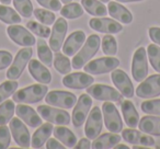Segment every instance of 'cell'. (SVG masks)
<instances>
[{"mask_svg":"<svg viewBox=\"0 0 160 149\" xmlns=\"http://www.w3.org/2000/svg\"><path fill=\"white\" fill-rule=\"evenodd\" d=\"M101 37L97 34H92L88 38H86L85 45L81 46L80 51L76 56H73L71 67L73 69L82 68L97 53L100 48Z\"/></svg>","mask_w":160,"mask_h":149,"instance_id":"1","label":"cell"},{"mask_svg":"<svg viewBox=\"0 0 160 149\" xmlns=\"http://www.w3.org/2000/svg\"><path fill=\"white\" fill-rule=\"evenodd\" d=\"M48 88L44 83L38 85H31L27 88L16 91L12 94V100L18 103H27V104H33V103L40 102L46 96Z\"/></svg>","mask_w":160,"mask_h":149,"instance_id":"2","label":"cell"},{"mask_svg":"<svg viewBox=\"0 0 160 149\" xmlns=\"http://www.w3.org/2000/svg\"><path fill=\"white\" fill-rule=\"evenodd\" d=\"M32 54H33V51L31 46H25L24 48L20 49L17 53L13 62L10 65V68L7 71V78L9 80H16L22 75L25 66L31 59Z\"/></svg>","mask_w":160,"mask_h":149,"instance_id":"3","label":"cell"},{"mask_svg":"<svg viewBox=\"0 0 160 149\" xmlns=\"http://www.w3.org/2000/svg\"><path fill=\"white\" fill-rule=\"evenodd\" d=\"M103 117L107 128L112 133H120L123 131V122L118 109L112 101H104L102 105Z\"/></svg>","mask_w":160,"mask_h":149,"instance_id":"4","label":"cell"},{"mask_svg":"<svg viewBox=\"0 0 160 149\" xmlns=\"http://www.w3.org/2000/svg\"><path fill=\"white\" fill-rule=\"evenodd\" d=\"M120 66V60L115 57H101L98 59L91 60L83 66L86 72L92 75H102L114 70Z\"/></svg>","mask_w":160,"mask_h":149,"instance_id":"5","label":"cell"},{"mask_svg":"<svg viewBox=\"0 0 160 149\" xmlns=\"http://www.w3.org/2000/svg\"><path fill=\"white\" fill-rule=\"evenodd\" d=\"M132 73L134 80L142 82L148 75V62H147V52L145 47H138L133 56L132 62Z\"/></svg>","mask_w":160,"mask_h":149,"instance_id":"6","label":"cell"},{"mask_svg":"<svg viewBox=\"0 0 160 149\" xmlns=\"http://www.w3.org/2000/svg\"><path fill=\"white\" fill-rule=\"evenodd\" d=\"M45 102L53 107H62V109H71L77 102V97L68 91L54 90L46 94Z\"/></svg>","mask_w":160,"mask_h":149,"instance_id":"7","label":"cell"},{"mask_svg":"<svg viewBox=\"0 0 160 149\" xmlns=\"http://www.w3.org/2000/svg\"><path fill=\"white\" fill-rule=\"evenodd\" d=\"M38 113L45 121L56 125H68L70 123V115L67 111L60 109H54L48 105H40L38 107Z\"/></svg>","mask_w":160,"mask_h":149,"instance_id":"8","label":"cell"},{"mask_svg":"<svg viewBox=\"0 0 160 149\" xmlns=\"http://www.w3.org/2000/svg\"><path fill=\"white\" fill-rule=\"evenodd\" d=\"M92 99L90 98V94L85 93L81 94L80 98L76 102V107L72 111V124L75 127L82 126L86 118L88 117V114L91 109Z\"/></svg>","mask_w":160,"mask_h":149,"instance_id":"9","label":"cell"},{"mask_svg":"<svg viewBox=\"0 0 160 149\" xmlns=\"http://www.w3.org/2000/svg\"><path fill=\"white\" fill-rule=\"evenodd\" d=\"M87 93L92 98L100 101H115L120 102L122 100V93L116 91L114 88L105 85H92L87 88Z\"/></svg>","mask_w":160,"mask_h":149,"instance_id":"10","label":"cell"},{"mask_svg":"<svg viewBox=\"0 0 160 149\" xmlns=\"http://www.w3.org/2000/svg\"><path fill=\"white\" fill-rule=\"evenodd\" d=\"M137 97L142 99L156 98L160 96V75H152L142 80L136 89Z\"/></svg>","mask_w":160,"mask_h":149,"instance_id":"11","label":"cell"},{"mask_svg":"<svg viewBox=\"0 0 160 149\" xmlns=\"http://www.w3.org/2000/svg\"><path fill=\"white\" fill-rule=\"evenodd\" d=\"M10 132L16 142L22 148H29L31 145V136L25 124L21 122L20 117H12L10 120Z\"/></svg>","mask_w":160,"mask_h":149,"instance_id":"12","label":"cell"},{"mask_svg":"<svg viewBox=\"0 0 160 149\" xmlns=\"http://www.w3.org/2000/svg\"><path fill=\"white\" fill-rule=\"evenodd\" d=\"M111 78L114 86L118 88L122 96L126 97V98H133L135 94V89H134L133 82L129 79L128 75L124 70H121V69L112 70Z\"/></svg>","mask_w":160,"mask_h":149,"instance_id":"13","label":"cell"},{"mask_svg":"<svg viewBox=\"0 0 160 149\" xmlns=\"http://www.w3.org/2000/svg\"><path fill=\"white\" fill-rule=\"evenodd\" d=\"M102 131V112L99 107H94L89 113L85 126V133L89 139H94Z\"/></svg>","mask_w":160,"mask_h":149,"instance_id":"14","label":"cell"},{"mask_svg":"<svg viewBox=\"0 0 160 149\" xmlns=\"http://www.w3.org/2000/svg\"><path fill=\"white\" fill-rule=\"evenodd\" d=\"M53 25L54 27L52 29L51 37H49V47L52 51L59 52V49L62 47V42L66 36L68 24L64 18H58Z\"/></svg>","mask_w":160,"mask_h":149,"instance_id":"15","label":"cell"},{"mask_svg":"<svg viewBox=\"0 0 160 149\" xmlns=\"http://www.w3.org/2000/svg\"><path fill=\"white\" fill-rule=\"evenodd\" d=\"M7 33L14 43L21 46H33L35 44V37L21 25L10 24L7 29Z\"/></svg>","mask_w":160,"mask_h":149,"instance_id":"16","label":"cell"},{"mask_svg":"<svg viewBox=\"0 0 160 149\" xmlns=\"http://www.w3.org/2000/svg\"><path fill=\"white\" fill-rule=\"evenodd\" d=\"M93 77L88 72H73L67 73L62 78V85L70 89H85L92 85Z\"/></svg>","mask_w":160,"mask_h":149,"instance_id":"17","label":"cell"},{"mask_svg":"<svg viewBox=\"0 0 160 149\" xmlns=\"http://www.w3.org/2000/svg\"><path fill=\"white\" fill-rule=\"evenodd\" d=\"M89 25L94 31L105 34H116L123 30L121 23L108 18H92L89 20Z\"/></svg>","mask_w":160,"mask_h":149,"instance_id":"18","label":"cell"},{"mask_svg":"<svg viewBox=\"0 0 160 149\" xmlns=\"http://www.w3.org/2000/svg\"><path fill=\"white\" fill-rule=\"evenodd\" d=\"M16 113L18 115V117H20L30 127L35 128V127H38L42 125V118L38 116L35 110L33 107H29V105L19 103L18 107H16Z\"/></svg>","mask_w":160,"mask_h":149,"instance_id":"19","label":"cell"},{"mask_svg":"<svg viewBox=\"0 0 160 149\" xmlns=\"http://www.w3.org/2000/svg\"><path fill=\"white\" fill-rule=\"evenodd\" d=\"M122 138L128 144L142 145L145 147H150L155 145V140L151 136L145 135L142 133V131L138 132L134 128H131V127L128 129L122 131Z\"/></svg>","mask_w":160,"mask_h":149,"instance_id":"20","label":"cell"},{"mask_svg":"<svg viewBox=\"0 0 160 149\" xmlns=\"http://www.w3.org/2000/svg\"><path fill=\"white\" fill-rule=\"evenodd\" d=\"M86 41V34L82 31H76L72 32L70 35L67 37L65 41L64 45H62V53L66 56H73L80 47L82 46V44Z\"/></svg>","mask_w":160,"mask_h":149,"instance_id":"21","label":"cell"},{"mask_svg":"<svg viewBox=\"0 0 160 149\" xmlns=\"http://www.w3.org/2000/svg\"><path fill=\"white\" fill-rule=\"evenodd\" d=\"M29 71L31 76L35 79L38 82L47 85L52 81V75L49 70L44 66L43 62H40L36 59H30L29 62Z\"/></svg>","mask_w":160,"mask_h":149,"instance_id":"22","label":"cell"},{"mask_svg":"<svg viewBox=\"0 0 160 149\" xmlns=\"http://www.w3.org/2000/svg\"><path fill=\"white\" fill-rule=\"evenodd\" d=\"M108 12L113 19L116 21L124 23V24H129L133 21V14L128 11V9L115 1H109L108 5Z\"/></svg>","mask_w":160,"mask_h":149,"instance_id":"23","label":"cell"},{"mask_svg":"<svg viewBox=\"0 0 160 149\" xmlns=\"http://www.w3.org/2000/svg\"><path fill=\"white\" fill-rule=\"evenodd\" d=\"M121 109H122V113L124 116V121L126 125L131 128H135L138 126L139 123V115L136 110L135 105L128 100H124L121 102Z\"/></svg>","mask_w":160,"mask_h":149,"instance_id":"24","label":"cell"},{"mask_svg":"<svg viewBox=\"0 0 160 149\" xmlns=\"http://www.w3.org/2000/svg\"><path fill=\"white\" fill-rule=\"evenodd\" d=\"M122 137L118 135V133H105L101 136L94 138L91 144V148L93 149H109L114 147L116 144L121 142Z\"/></svg>","mask_w":160,"mask_h":149,"instance_id":"25","label":"cell"},{"mask_svg":"<svg viewBox=\"0 0 160 149\" xmlns=\"http://www.w3.org/2000/svg\"><path fill=\"white\" fill-rule=\"evenodd\" d=\"M53 125L51 123H45L42 124L33 134V137H32V142L31 146L33 148H41V147L44 146V144L46 142V140L49 138V136L53 133Z\"/></svg>","mask_w":160,"mask_h":149,"instance_id":"26","label":"cell"},{"mask_svg":"<svg viewBox=\"0 0 160 149\" xmlns=\"http://www.w3.org/2000/svg\"><path fill=\"white\" fill-rule=\"evenodd\" d=\"M138 127L142 133L160 136V117L150 115L144 116L138 123Z\"/></svg>","mask_w":160,"mask_h":149,"instance_id":"27","label":"cell"},{"mask_svg":"<svg viewBox=\"0 0 160 149\" xmlns=\"http://www.w3.org/2000/svg\"><path fill=\"white\" fill-rule=\"evenodd\" d=\"M54 136L57 138L58 140H60V142L65 145L68 148H73L77 144V137L76 135L70 131L69 128L65 127L64 125L57 126L53 129Z\"/></svg>","mask_w":160,"mask_h":149,"instance_id":"28","label":"cell"},{"mask_svg":"<svg viewBox=\"0 0 160 149\" xmlns=\"http://www.w3.org/2000/svg\"><path fill=\"white\" fill-rule=\"evenodd\" d=\"M81 5L86 9V11L91 16L96 17H105L109 12L102 1L98 0H81Z\"/></svg>","mask_w":160,"mask_h":149,"instance_id":"29","label":"cell"},{"mask_svg":"<svg viewBox=\"0 0 160 149\" xmlns=\"http://www.w3.org/2000/svg\"><path fill=\"white\" fill-rule=\"evenodd\" d=\"M38 55L40 60L47 67L53 66V54L52 49L48 47L43 38H40L38 41Z\"/></svg>","mask_w":160,"mask_h":149,"instance_id":"30","label":"cell"},{"mask_svg":"<svg viewBox=\"0 0 160 149\" xmlns=\"http://www.w3.org/2000/svg\"><path fill=\"white\" fill-rule=\"evenodd\" d=\"M16 107L13 100H7L0 103V125H6L13 117Z\"/></svg>","mask_w":160,"mask_h":149,"instance_id":"31","label":"cell"},{"mask_svg":"<svg viewBox=\"0 0 160 149\" xmlns=\"http://www.w3.org/2000/svg\"><path fill=\"white\" fill-rule=\"evenodd\" d=\"M0 20L8 24H18L21 22V18L18 12L5 5H0Z\"/></svg>","mask_w":160,"mask_h":149,"instance_id":"32","label":"cell"},{"mask_svg":"<svg viewBox=\"0 0 160 149\" xmlns=\"http://www.w3.org/2000/svg\"><path fill=\"white\" fill-rule=\"evenodd\" d=\"M85 13L82 7L78 2H70L60 9V14L66 19H77Z\"/></svg>","mask_w":160,"mask_h":149,"instance_id":"33","label":"cell"},{"mask_svg":"<svg viewBox=\"0 0 160 149\" xmlns=\"http://www.w3.org/2000/svg\"><path fill=\"white\" fill-rule=\"evenodd\" d=\"M54 67L62 75H67L71 70V64L69 58L58 52H56V55L54 57Z\"/></svg>","mask_w":160,"mask_h":149,"instance_id":"34","label":"cell"},{"mask_svg":"<svg viewBox=\"0 0 160 149\" xmlns=\"http://www.w3.org/2000/svg\"><path fill=\"white\" fill-rule=\"evenodd\" d=\"M147 54L152 68L160 73V47L156 44H149L147 47Z\"/></svg>","mask_w":160,"mask_h":149,"instance_id":"35","label":"cell"},{"mask_svg":"<svg viewBox=\"0 0 160 149\" xmlns=\"http://www.w3.org/2000/svg\"><path fill=\"white\" fill-rule=\"evenodd\" d=\"M16 10L24 18H30L33 14V5L31 0H13Z\"/></svg>","mask_w":160,"mask_h":149,"instance_id":"36","label":"cell"},{"mask_svg":"<svg viewBox=\"0 0 160 149\" xmlns=\"http://www.w3.org/2000/svg\"><path fill=\"white\" fill-rule=\"evenodd\" d=\"M27 27L32 33L36 34V35L40 36V37L47 38L51 35L52 30L49 29L47 25L43 24V23H38V22H35V21H31V22H28Z\"/></svg>","mask_w":160,"mask_h":149,"instance_id":"37","label":"cell"},{"mask_svg":"<svg viewBox=\"0 0 160 149\" xmlns=\"http://www.w3.org/2000/svg\"><path fill=\"white\" fill-rule=\"evenodd\" d=\"M102 52L107 56H114L118 53V43L112 35H105L102 37Z\"/></svg>","mask_w":160,"mask_h":149,"instance_id":"38","label":"cell"},{"mask_svg":"<svg viewBox=\"0 0 160 149\" xmlns=\"http://www.w3.org/2000/svg\"><path fill=\"white\" fill-rule=\"evenodd\" d=\"M18 82L14 80L5 81L0 86V103L3 102L7 98H9L11 94H13L18 89Z\"/></svg>","mask_w":160,"mask_h":149,"instance_id":"39","label":"cell"},{"mask_svg":"<svg viewBox=\"0 0 160 149\" xmlns=\"http://www.w3.org/2000/svg\"><path fill=\"white\" fill-rule=\"evenodd\" d=\"M33 13L35 16V18L40 21L41 23L45 25H52L54 24L56 20V17H55V13L51 11H47L45 9H35L33 10Z\"/></svg>","mask_w":160,"mask_h":149,"instance_id":"40","label":"cell"},{"mask_svg":"<svg viewBox=\"0 0 160 149\" xmlns=\"http://www.w3.org/2000/svg\"><path fill=\"white\" fill-rule=\"evenodd\" d=\"M142 111L150 115L160 116V99L159 100H148L142 103Z\"/></svg>","mask_w":160,"mask_h":149,"instance_id":"41","label":"cell"},{"mask_svg":"<svg viewBox=\"0 0 160 149\" xmlns=\"http://www.w3.org/2000/svg\"><path fill=\"white\" fill-rule=\"evenodd\" d=\"M11 142L10 128L6 125H0V149H7Z\"/></svg>","mask_w":160,"mask_h":149,"instance_id":"42","label":"cell"},{"mask_svg":"<svg viewBox=\"0 0 160 149\" xmlns=\"http://www.w3.org/2000/svg\"><path fill=\"white\" fill-rule=\"evenodd\" d=\"M36 1L45 9L52 10L54 12L59 11L62 9V3L59 0H36Z\"/></svg>","mask_w":160,"mask_h":149,"instance_id":"43","label":"cell"},{"mask_svg":"<svg viewBox=\"0 0 160 149\" xmlns=\"http://www.w3.org/2000/svg\"><path fill=\"white\" fill-rule=\"evenodd\" d=\"M12 62V55L10 52L0 51V70L9 67Z\"/></svg>","mask_w":160,"mask_h":149,"instance_id":"44","label":"cell"},{"mask_svg":"<svg viewBox=\"0 0 160 149\" xmlns=\"http://www.w3.org/2000/svg\"><path fill=\"white\" fill-rule=\"evenodd\" d=\"M148 33H149L150 40L160 46V27H150Z\"/></svg>","mask_w":160,"mask_h":149,"instance_id":"45","label":"cell"},{"mask_svg":"<svg viewBox=\"0 0 160 149\" xmlns=\"http://www.w3.org/2000/svg\"><path fill=\"white\" fill-rule=\"evenodd\" d=\"M76 149H90L91 148V142H90L89 138H81L79 142L76 144V146L73 147Z\"/></svg>","mask_w":160,"mask_h":149,"instance_id":"46","label":"cell"},{"mask_svg":"<svg viewBox=\"0 0 160 149\" xmlns=\"http://www.w3.org/2000/svg\"><path fill=\"white\" fill-rule=\"evenodd\" d=\"M46 148L47 149H64L65 147L62 146L59 142L54 139V138H48L46 142Z\"/></svg>","mask_w":160,"mask_h":149,"instance_id":"47","label":"cell"},{"mask_svg":"<svg viewBox=\"0 0 160 149\" xmlns=\"http://www.w3.org/2000/svg\"><path fill=\"white\" fill-rule=\"evenodd\" d=\"M114 148L115 149H129V147L126 146V145H115Z\"/></svg>","mask_w":160,"mask_h":149,"instance_id":"48","label":"cell"},{"mask_svg":"<svg viewBox=\"0 0 160 149\" xmlns=\"http://www.w3.org/2000/svg\"><path fill=\"white\" fill-rule=\"evenodd\" d=\"M118 2H134V1H142V0H116Z\"/></svg>","mask_w":160,"mask_h":149,"instance_id":"49","label":"cell"},{"mask_svg":"<svg viewBox=\"0 0 160 149\" xmlns=\"http://www.w3.org/2000/svg\"><path fill=\"white\" fill-rule=\"evenodd\" d=\"M1 1V3H3V5H9V3H11L12 0H0Z\"/></svg>","mask_w":160,"mask_h":149,"instance_id":"50","label":"cell"},{"mask_svg":"<svg viewBox=\"0 0 160 149\" xmlns=\"http://www.w3.org/2000/svg\"><path fill=\"white\" fill-rule=\"evenodd\" d=\"M60 1H62V3H66L67 5V3H70L72 0H60Z\"/></svg>","mask_w":160,"mask_h":149,"instance_id":"51","label":"cell"},{"mask_svg":"<svg viewBox=\"0 0 160 149\" xmlns=\"http://www.w3.org/2000/svg\"><path fill=\"white\" fill-rule=\"evenodd\" d=\"M100 1H102V2H109L110 0H100Z\"/></svg>","mask_w":160,"mask_h":149,"instance_id":"52","label":"cell"}]
</instances>
